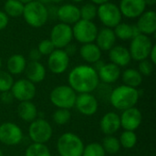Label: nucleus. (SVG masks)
<instances>
[{"mask_svg": "<svg viewBox=\"0 0 156 156\" xmlns=\"http://www.w3.org/2000/svg\"><path fill=\"white\" fill-rule=\"evenodd\" d=\"M69 86L76 93H91L100 84L98 72L89 65H79L73 68L68 77Z\"/></svg>", "mask_w": 156, "mask_h": 156, "instance_id": "obj_1", "label": "nucleus"}, {"mask_svg": "<svg viewBox=\"0 0 156 156\" xmlns=\"http://www.w3.org/2000/svg\"><path fill=\"white\" fill-rule=\"evenodd\" d=\"M139 98L140 93L136 88L121 85L112 91L110 101L115 109L124 111L129 108L135 107Z\"/></svg>", "mask_w": 156, "mask_h": 156, "instance_id": "obj_2", "label": "nucleus"}, {"mask_svg": "<svg viewBox=\"0 0 156 156\" xmlns=\"http://www.w3.org/2000/svg\"><path fill=\"white\" fill-rule=\"evenodd\" d=\"M84 146L82 140L73 133H65L57 141L59 156H82Z\"/></svg>", "mask_w": 156, "mask_h": 156, "instance_id": "obj_3", "label": "nucleus"}, {"mask_svg": "<svg viewBox=\"0 0 156 156\" xmlns=\"http://www.w3.org/2000/svg\"><path fill=\"white\" fill-rule=\"evenodd\" d=\"M22 16L29 26L36 28L43 27L48 19V13L45 5L35 0L25 5Z\"/></svg>", "mask_w": 156, "mask_h": 156, "instance_id": "obj_4", "label": "nucleus"}, {"mask_svg": "<svg viewBox=\"0 0 156 156\" xmlns=\"http://www.w3.org/2000/svg\"><path fill=\"white\" fill-rule=\"evenodd\" d=\"M77 93L69 85H60L54 88L49 95L51 103L58 109L70 110L75 106Z\"/></svg>", "mask_w": 156, "mask_h": 156, "instance_id": "obj_5", "label": "nucleus"}, {"mask_svg": "<svg viewBox=\"0 0 156 156\" xmlns=\"http://www.w3.org/2000/svg\"><path fill=\"white\" fill-rule=\"evenodd\" d=\"M53 129L48 122L42 118H37L30 122L28 127V136L34 144H46L52 137Z\"/></svg>", "mask_w": 156, "mask_h": 156, "instance_id": "obj_6", "label": "nucleus"}, {"mask_svg": "<svg viewBox=\"0 0 156 156\" xmlns=\"http://www.w3.org/2000/svg\"><path fill=\"white\" fill-rule=\"evenodd\" d=\"M73 37L83 44L93 43L98 34V27L92 21L80 19L72 27Z\"/></svg>", "mask_w": 156, "mask_h": 156, "instance_id": "obj_7", "label": "nucleus"}, {"mask_svg": "<svg viewBox=\"0 0 156 156\" xmlns=\"http://www.w3.org/2000/svg\"><path fill=\"white\" fill-rule=\"evenodd\" d=\"M153 46L154 44L149 36L140 34L133 37L129 48L131 58L136 61L148 58Z\"/></svg>", "mask_w": 156, "mask_h": 156, "instance_id": "obj_8", "label": "nucleus"}, {"mask_svg": "<svg viewBox=\"0 0 156 156\" xmlns=\"http://www.w3.org/2000/svg\"><path fill=\"white\" fill-rule=\"evenodd\" d=\"M97 16L101 22L108 28H113L122 21V13L117 5L113 3H105L97 8Z\"/></svg>", "mask_w": 156, "mask_h": 156, "instance_id": "obj_9", "label": "nucleus"}, {"mask_svg": "<svg viewBox=\"0 0 156 156\" xmlns=\"http://www.w3.org/2000/svg\"><path fill=\"white\" fill-rule=\"evenodd\" d=\"M73 38L72 27L64 23L55 25L50 31V41L53 43L55 48L62 49L71 43Z\"/></svg>", "mask_w": 156, "mask_h": 156, "instance_id": "obj_10", "label": "nucleus"}, {"mask_svg": "<svg viewBox=\"0 0 156 156\" xmlns=\"http://www.w3.org/2000/svg\"><path fill=\"white\" fill-rule=\"evenodd\" d=\"M23 132L14 122H4L0 124V142L7 146H14L21 143Z\"/></svg>", "mask_w": 156, "mask_h": 156, "instance_id": "obj_11", "label": "nucleus"}, {"mask_svg": "<svg viewBox=\"0 0 156 156\" xmlns=\"http://www.w3.org/2000/svg\"><path fill=\"white\" fill-rule=\"evenodd\" d=\"M14 99L18 101H32L36 96V86L34 83L27 79H20L14 81V84L10 90Z\"/></svg>", "mask_w": 156, "mask_h": 156, "instance_id": "obj_12", "label": "nucleus"}, {"mask_svg": "<svg viewBox=\"0 0 156 156\" xmlns=\"http://www.w3.org/2000/svg\"><path fill=\"white\" fill-rule=\"evenodd\" d=\"M69 65V57L63 49H55L48 59V67L54 74L64 73Z\"/></svg>", "mask_w": 156, "mask_h": 156, "instance_id": "obj_13", "label": "nucleus"}, {"mask_svg": "<svg viewBox=\"0 0 156 156\" xmlns=\"http://www.w3.org/2000/svg\"><path fill=\"white\" fill-rule=\"evenodd\" d=\"M121 127L124 131H136L143 122V115L139 109L136 107H132L127 110L122 111V115L120 116Z\"/></svg>", "mask_w": 156, "mask_h": 156, "instance_id": "obj_14", "label": "nucleus"}, {"mask_svg": "<svg viewBox=\"0 0 156 156\" xmlns=\"http://www.w3.org/2000/svg\"><path fill=\"white\" fill-rule=\"evenodd\" d=\"M75 106L79 112L85 116L94 115L99 108L98 100L91 93H80L77 95Z\"/></svg>", "mask_w": 156, "mask_h": 156, "instance_id": "obj_15", "label": "nucleus"}, {"mask_svg": "<svg viewBox=\"0 0 156 156\" xmlns=\"http://www.w3.org/2000/svg\"><path fill=\"white\" fill-rule=\"evenodd\" d=\"M122 16L127 18L139 17L146 8L144 0H121L119 5Z\"/></svg>", "mask_w": 156, "mask_h": 156, "instance_id": "obj_16", "label": "nucleus"}, {"mask_svg": "<svg viewBox=\"0 0 156 156\" xmlns=\"http://www.w3.org/2000/svg\"><path fill=\"white\" fill-rule=\"evenodd\" d=\"M136 27L141 34L149 36L154 34L156 31V13L154 10L144 11L137 21Z\"/></svg>", "mask_w": 156, "mask_h": 156, "instance_id": "obj_17", "label": "nucleus"}, {"mask_svg": "<svg viewBox=\"0 0 156 156\" xmlns=\"http://www.w3.org/2000/svg\"><path fill=\"white\" fill-rule=\"evenodd\" d=\"M100 128L105 135H113L121 128L120 115L112 112L105 113L101 119Z\"/></svg>", "mask_w": 156, "mask_h": 156, "instance_id": "obj_18", "label": "nucleus"}, {"mask_svg": "<svg viewBox=\"0 0 156 156\" xmlns=\"http://www.w3.org/2000/svg\"><path fill=\"white\" fill-rule=\"evenodd\" d=\"M57 16L64 24H75L80 19V8L72 4H65L57 10Z\"/></svg>", "mask_w": 156, "mask_h": 156, "instance_id": "obj_19", "label": "nucleus"}, {"mask_svg": "<svg viewBox=\"0 0 156 156\" xmlns=\"http://www.w3.org/2000/svg\"><path fill=\"white\" fill-rule=\"evenodd\" d=\"M25 73L27 80L34 84L43 81L46 78V69L39 61H29L27 63Z\"/></svg>", "mask_w": 156, "mask_h": 156, "instance_id": "obj_20", "label": "nucleus"}, {"mask_svg": "<svg viewBox=\"0 0 156 156\" xmlns=\"http://www.w3.org/2000/svg\"><path fill=\"white\" fill-rule=\"evenodd\" d=\"M100 80L105 84H112L116 82L121 76V69L113 63L104 64L98 71Z\"/></svg>", "mask_w": 156, "mask_h": 156, "instance_id": "obj_21", "label": "nucleus"}, {"mask_svg": "<svg viewBox=\"0 0 156 156\" xmlns=\"http://www.w3.org/2000/svg\"><path fill=\"white\" fill-rule=\"evenodd\" d=\"M96 45L101 50L109 51L112 48L114 47L116 37L114 31L112 28L103 27L98 31L97 37L95 38Z\"/></svg>", "mask_w": 156, "mask_h": 156, "instance_id": "obj_22", "label": "nucleus"}, {"mask_svg": "<svg viewBox=\"0 0 156 156\" xmlns=\"http://www.w3.org/2000/svg\"><path fill=\"white\" fill-rule=\"evenodd\" d=\"M109 58L112 63L120 68L127 66L132 59L129 49L123 46H114L112 48L109 50Z\"/></svg>", "mask_w": 156, "mask_h": 156, "instance_id": "obj_23", "label": "nucleus"}, {"mask_svg": "<svg viewBox=\"0 0 156 156\" xmlns=\"http://www.w3.org/2000/svg\"><path fill=\"white\" fill-rule=\"evenodd\" d=\"M17 114L19 118L27 122H32L37 118V109L31 101H21L17 106Z\"/></svg>", "mask_w": 156, "mask_h": 156, "instance_id": "obj_24", "label": "nucleus"}, {"mask_svg": "<svg viewBox=\"0 0 156 156\" xmlns=\"http://www.w3.org/2000/svg\"><path fill=\"white\" fill-rule=\"evenodd\" d=\"M80 55L86 62L94 64L101 59V50L94 43L83 44L80 48Z\"/></svg>", "mask_w": 156, "mask_h": 156, "instance_id": "obj_25", "label": "nucleus"}, {"mask_svg": "<svg viewBox=\"0 0 156 156\" xmlns=\"http://www.w3.org/2000/svg\"><path fill=\"white\" fill-rule=\"evenodd\" d=\"M27 60L21 54H14L7 59V72L11 75H19L25 71Z\"/></svg>", "mask_w": 156, "mask_h": 156, "instance_id": "obj_26", "label": "nucleus"}, {"mask_svg": "<svg viewBox=\"0 0 156 156\" xmlns=\"http://www.w3.org/2000/svg\"><path fill=\"white\" fill-rule=\"evenodd\" d=\"M122 81L124 85L133 87V88L139 87L143 82L142 74L137 69H125L122 75Z\"/></svg>", "mask_w": 156, "mask_h": 156, "instance_id": "obj_27", "label": "nucleus"}, {"mask_svg": "<svg viewBox=\"0 0 156 156\" xmlns=\"http://www.w3.org/2000/svg\"><path fill=\"white\" fill-rule=\"evenodd\" d=\"M25 5L18 0H6L4 5V12L7 16L18 17L23 15Z\"/></svg>", "mask_w": 156, "mask_h": 156, "instance_id": "obj_28", "label": "nucleus"}, {"mask_svg": "<svg viewBox=\"0 0 156 156\" xmlns=\"http://www.w3.org/2000/svg\"><path fill=\"white\" fill-rule=\"evenodd\" d=\"M101 146L104 149L105 153H108L110 154H115L121 149L119 139L113 135H106L102 140Z\"/></svg>", "mask_w": 156, "mask_h": 156, "instance_id": "obj_29", "label": "nucleus"}, {"mask_svg": "<svg viewBox=\"0 0 156 156\" xmlns=\"http://www.w3.org/2000/svg\"><path fill=\"white\" fill-rule=\"evenodd\" d=\"M133 25L127 23H120L114 27V34L115 37L122 39V40H128L133 37Z\"/></svg>", "mask_w": 156, "mask_h": 156, "instance_id": "obj_30", "label": "nucleus"}, {"mask_svg": "<svg viewBox=\"0 0 156 156\" xmlns=\"http://www.w3.org/2000/svg\"><path fill=\"white\" fill-rule=\"evenodd\" d=\"M25 156H51V153L46 144L33 143L26 149Z\"/></svg>", "mask_w": 156, "mask_h": 156, "instance_id": "obj_31", "label": "nucleus"}, {"mask_svg": "<svg viewBox=\"0 0 156 156\" xmlns=\"http://www.w3.org/2000/svg\"><path fill=\"white\" fill-rule=\"evenodd\" d=\"M137 140L138 138L134 132L124 131L123 133H122L119 142H120L121 147H123L125 149H132L136 145Z\"/></svg>", "mask_w": 156, "mask_h": 156, "instance_id": "obj_32", "label": "nucleus"}, {"mask_svg": "<svg viewBox=\"0 0 156 156\" xmlns=\"http://www.w3.org/2000/svg\"><path fill=\"white\" fill-rule=\"evenodd\" d=\"M97 6L93 3H87L80 8V19L92 21L97 16Z\"/></svg>", "mask_w": 156, "mask_h": 156, "instance_id": "obj_33", "label": "nucleus"}, {"mask_svg": "<svg viewBox=\"0 0 156 156\" xmlns=\"http://www.w3.org/2000/svg\"><path fill=\"white\" fill-rule=\"evenodd\" d=\"M71 118V113L69 110L67 109H58L54 112L52 115L53 122L58 125H65L67 124Z\"/></svg>", "mask_w": 156, "mask_h": 156, "instance_id": "obj_34", "label": "nucleus"}, {"mask_svg": "<svg viewBox=\"0 0 156 156\" xmlns=\"http://www.w3.org/2000/svg\"><path fill=\"white\" fill-rule=\"evenodd\" d=\"M106 153L101 144L91 143L84 146L82 156H105Z\"/></svg>", "mask_w": 156, "mask_h": 156, "instance_id": "obj_35", "label": "nucleus"}, {"mask_svg": "<svg viewBox=\"0 0 156 156\" xmlns=\"http://www.w3.org/2000/svg\"><path fill=\"white\" fill-rule=\"evenodd\" d=\"M14 84V79L10 73L0 69V92L8 91Z\"/></svg>", "mask_w": 156, "mask_h": 156, "instance_id": "obj_36", "label": "nucleus"}, {"mask_svg": "<svg viewBox=\"0 0 156 156\" xmlns=\"http://www.w3.org/2000/svg\"><path fill=\"white\" fill-rule=\"evenodd\" d=\"M37 49L42 56H49L56 48L50 39H43L39 42Z\"/></svg>", "mask_w": 156, "mask_h": 156, "instance_id": "obj_37", "label": "nucleus"}, {"mask_svg": "<svg viewBox=\"0 0 156 156\" xmlns=\"http://www.w3.org/2000/svg\"><path fill=\"white\" fill-rule=\"evenodd\" d=\"M139 69L138 71L142 74V76H150L153 71H154V64L152 63V61L148 58L144 59L139 61Z\"/></svg>", "mask_w": 156, "mask_h": 156, "instance_id": "obj_38", "label": "nucleus"}, {"mask_svg": "<svg viewBox=\"0 0 156 156\" xmlns=\"http://www.w3.org/2000/svg\"><path fill=\"white\" fill-rule=\"evenodd\" d=\"M14 97H13V94L10 90L8 91H5V92H1V95H0V102H3L5 104H9V103H12L13 101H14Z\"/></svg>", "mask_w": 156, "mask_h": 156, "instance_id": "obj_39", "label": "nucleus"}, {"mask_svg": "<svg viewBox=\"0 0 156 156\" xmlns=\"http://www.w3.org/2000/svg\"><path fill=\"white\" fill-rule=\"evenodd\" d=\"M8 22H9V17L7 16V15L4 11L0 10V30L5 28L8 25Z\"/></svg>", "mask_w": 156, "mask_h": 156, "instance_id": "obj_40", "label": "nucleus"}, {"mask_svg": "<svg viewBox=\"0 0 156 156\" xmlns=\"http://www.w3.org/2000/svg\"><path fill=\"white\" fill-rule=\"evenodd\" d=\"M28 56H29L30 61H38V60L41 58V57H42V55L40 54V52L38 51L37 48H33V49H31Z\"/></svg>", "mask_w": 156, "mask_h": 156, "instance_id": "obj_41", "label": "nucleus"}, {"mask_svg": "<svg viewBox=\"0 0 156 156\" xmlns=\"http://www.w3.org/2000/svg\"><path fill=\"white\" fill-rule=\"evenodd\" d=\"M65 48V52L68 54V56L69 57V56H72V55H74L75 54V52H76V50H77V48H76V47L74 46V45H72V44H69L67 47H65L64 48Z\"/></svg>", "mask_w": 156, "mask_h": 156, "instance_id": "obj_42", "label": "nucleus"}, {"mask_svg": "<svg viewBox=\"0 0 156 156\" xmlns=\"http://www.w3.org/2000/svg\"><path fill=\"white\" fill-rule=\"evenodd\" d=\"M149 59L152 61V63L154 65L156 64V45H154L151 51H150V54H149Z\"/></svg>", "mask_w": 156, "mask_h": 156, "instance_id": "obj_43", "label": "nucleus"}, {"mask_svg": "<svg viewBox=\"0 0 156 156\" xmlns=\"http://www.w3.org/2000/svg\"><path fill=\"white\" fill-rule=\"evenodd\" d=\"M104 64H105V63H104L102 60H101V59H100V60H98V61H96V62L94 63L93 69H94L96 71H98V70H99V69H100L104 65Z\"/></svg>", "mask_w": 156, "mask_h": 156, "instance_id": "obj_44", "label": "nucleus"}, {"mask_svg": "<svg viewBox=\"0 0 156 156\" xmlns=\"http://www.w3.org/2000/svg\"><path fill=\"white\" fill-rule=\"evenodd\" d=\"M90 1H91L94 5H99L110 2V0H90Z\"/></svg>", "mask_w": 156, "mask_h": 156, "instance_id": "obj_45", "label": "nucleus"}, {"mask_svg": "<svg viewBox=\"0 0 156 156\" xmlns=\"http://www.w3.org/2000/svg\"><path fill=\"white\" fill-rule=\"evenodd\" d=\"M146 5H154L156 4V0H144Z\"/></svg>", "mask_w": 156, "mask_h": 156, "instance_id": "obj_46", "label": "nucleus"}, {"mask_svg": "<svg viewBox=\"0 0 156 156\" xmlns=\"http://www.w3.org/2000/svg\"><path fill=\"white\" fill-rule=\"evenodd\" d=\"M63 0H48V3H56V4H58V3H60Z\"/></svg>", "mask_w": 156, "mask_h": 156, "instance_id": "obj_47", "label": "nucleus"}, {"mask_svg": "<svg viewBox=\"0 0 156 156\" xmlns=\"http://www.w3.org/2000/svg\"><path fill=\"white\" fill-rule=\"evenodd\" d=\"M18 1H20L21 3H23L24 5H26V4H27V3H29V2H32L33 0H18Z\"/></svg>", "mask_w": 156, "mask_h": 156, "instance_id": "obj_48", "label": "nucleus"}, {"mask_svg": "<svg viewBox=\"0 0 156 156\" xmlns=\"http://www.w3.org/2000/svg\"><path fill=\"white\" fill-rule=\"evenodd\" d=\"M37 1H38V2H40V3H42V4L48 3V0H37Z\"/></svg>", "mask_w": 156, "mask_h": 156, "instance_id": "obj_49", "label": "nucleus"}, {"mask_svg": "<svg viewBox=\"0 0 156 156\" xmlns=\"http://www.w3.org/2000/svg\"><path fill=\"white\" fill-rule=\"evenodd\" d=\"M70 1H72V2H74V3H80V2H82V1H84V0H70Z\"/></svg>", "mask_w": 156, "mask_h": 156, "instance_id": "obj_50", "label": "nucleus"}, {"mask_svg": "<svg viewBox=\"0 0 156 156\" xmlns=\"http://www.w3.org/2000/svg\"><path fill=\"white\" fill-rule=\"evenodd\" d=\"M1 67H2V60H1V58H0V69H1Z\"/></svg>", "mask_w": 156, "mask_h": 156, "instance_id": "obj_51", "label": "nucleus"}, {"mask_svg": "<svg viewBox=\"0 0 156 156\" xmlns=\"http://www.w3.org/2000/svg\"><path fill=\"white\" fill-rule=\"evenodd\" d=\"M0 156H4V154H3V152L0 150Z\"/></svg>", "mask_w": 156, "mask_h": 156, "instance_id": "obj_52", "label": "nucleus"}]
</instances>
